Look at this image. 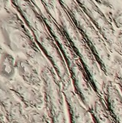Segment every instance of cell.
<instances>
[{
  "label": "cell",
  "instance_id": "9c48e42d",
  "mask_svg": "<svg viewBox=\"0 0 122 123\" xmlns=\"http://www.w3.org/2000/svg\"><path fill=\"white\" fill-rule=\"evenodd\" d=\"M16 58L9 52L3 49L0 55V79L10 82L16 77Z\"/></svg>",
  "mask_w": 122,
  "mask_h": 123
},
{
  "label": "cell",
  "instance_id": "7c38bea8",
  "mask_svg": "<svg viewBox=\"0 0 122 123\" xmlns=\"http://www.w3.org/2000/svg\"><path fill=\"white\" fill-rule=\"evenodd\" d=\"M94 1L108 9L110 13L122 10V0H94Z\"/></svg>",
  "mask_w": 122,
  "mask_h": 123
},
{
  "label": "cell",
  "instance_id": "9a60e30c",
  "mask_svg": "<svg viewBox=\"0 0 122 123\" xmlns=\"http://www.w3.org/2000/svg\"><path fill=\"white\" fill-rule=\"evenodd\" d=\"M10 2L9 0H0V14L9 10Z\"/></svg>",
  "mask_w": 122,
  "mask_h": 123
},
{
  "label": "cell",
  "instance_id": "52a82bcc",
  "mask_svg": "<svg viewBox=\"0 0 122 123\" xmlns=\"http://www.w3.org/2000/svg\"><path fill=\"white\" fill-rule=\"evenodd\" d=\"M16 73L20 79L28 85L41 88V68L23 56L16 58Z\"/></svg>",
  "mask_w": 122,
  "mask_h": 123
},
{
  "label": "cell",
  "instance_id": "4fadbf2b",
  "mask_svg": "<svg viewBox=\"0 0 122 123\" xmlns=\"http://www.w3.org/2000/svg\"><path fill=\"white\" fill-rule=\"evenodd\" d=\"M112 48L115 52V54L118 55L122 59V32L118 31L116 33Z\"/></svg>",
  "mask_w": 122,
  "mask_h": 123
},
{
  "label": "cell",
  "instance_id": "30bf717a",
  "mask_svg": "<svg viewBox=\"0 0 122 123\" xmlns=\"http://www.w3.org/2000/svg\"><path fill=\"white\" fill-rule=\"evenodd\" d=\"M107 77L116 84L122 96V59L116 54H114L110 59L107 66Z\"/></svg>",
  "mask_w": 122,
  "mask_h": 123
},
{
  "label": "cell",
  "instance_id": "277c9868",
  "mask_svg": "<svg viewBox=\"0 0 122 123\" xmlns=\"http://www.w3.org/2000/svg\"><path fill=\"white\" fill-rule=\"evenodd\" d=\"M7 83L16 97L27 110L43 109V94L41 88L28 85L18 77Z\"/></svg>",
  "mask_w": 122,
  "mask_h": 123
},
{
  "label": "cell",
  "instance_id": "ba28073f",
  "mask_svg": "<svg viewBox=\"0 0 122 123\" xmlns=\"http://www.w3.org/2000/svg\"><path fill=\"white\" fill-rule=\"evenodd\" d=\"M93 123H115L102 95L96 94L87 108Z\"/></svg>",
  "mask_w": 122,
  "mask_h": 123
},
{
  "label": "cell",
  "instance_id": "6da1fadb",
  "mask_svg": "<svg viewBox=\"0 0 122 123\" xmlns=\"http://www.w3.org/2000/svg\"><path fill=\"white\" fill-rule=\"evenodd\" d=\"M0 35L7 49L41 67L48 63L21 18L12 10L0 14Z\"/></svg>",
  "mask_w": 122,
  "mask_h": 123
},
{
  "label": "cell",
  "instance_id": "5b68a950",
  "mask_svg": "<svg viewBox=\"0 0 122 123\" xmlns=\"http://www.w3.org/2000/svg\"><path fill=\"white\" fill-rule=\"evenodd\" d=\"M101 95L115 123H122V96L116 84L109 78L104 80Z\"/></svg>",
  "mask_w": 122,
  "mask_h": 123
},
{
  "label": "cell",
  "instance_id": "8992f818",
  "mask_svg": "<svg viewBox=\"0 0 122 123\" xmlns=\"http://www.w3.org/2000/svg\"><path fill=\"white\" fill-rule=\"evenodd\" d=\"M69 123H93L87 108L74 92L73 88L63 89Z\"/></svg>",
  "mask_w": 122,
  "mask_h": 123
},
{
  "label": "cell",
  "instance_id": "e0dca14e",
  "mask_svg": "<svg viewBox=\"0 0 122 123\" xmlns=\"http://www.w3.org/2000/svg\"><path fill=\"white\" fill-rule=\"evenodd\" d=\"M3 50V49L1 47V46H0V55H1V52H2V51Z\"/></svg>",
  "mask_w": 122,
  "mask_h": 123
},
{
  "label": "cell",
  "instance_id": "7a4b0ae2",
  "mask_svg": "<svg viewBox=\"0 0 122 123\" xmlns=\"http://www.w3.org/2000/svg\"><path fill=\"white\" fill-rule=\"evenodd\" d=\"M43 110L50 123H69L61 80L51 63L41 67Z\"/></svg>",
  "mask_w": 122,
  "mask_h": 123
},
{
  "label": "cell",
  "instance_id": "3957f363",
  "mask_svg": "<svg viewBox=\"0 0 122 123\" xmlns=\"http://www.w3.org/2000/svg\"><path fill=\"white\" fill-rule=\"evenodd\" d=\"M0 109L10 123H27L29 112L16 97L7 82L0 79Z\"/></svg>",
  "mask_w": 122,
  "mask_h": 123
},
{
  "label": "cell",
  "instance_id": "8fae6325",
  "mask_svg": "<svg viewBox=\"0 0 122 123\" xmlns=\"http://www.w3.org/2000/svg\"><path fill=\"white\" fill-rule=\"evenodd\" d=\"M27 123H50L49 120L44 111L42 110L31 111L29 112V119Z\"/></svg>",
  "mask_w": 122,
  "mask_h": 123
},
{
  "label": "cell",
  "instance_id": "5bb4252c",
  "mask_svg": "<svg viewBox=\"0 0 122 123\" xmlns=\"http://www.w3.org/2000/svg\"><path fill=\"white\" fill-rule=\"evenodd\" d=\"M110 17L118 30L122 32V10L110 13Z\"/></svg>",
  "mask_w": 122,
  "mask_h": 123
},
{
  "label": "cell",
  "instance_id": "2e32d148",
  "mask_svg": "<svg viewBox=\"0 0 122 123\" xmlns=\"http://www.w3.org/2000/svg\"><path fill=\"white\" fill-rule=\"evenodd\" d=\"M0 123H10L7 120L6 117H5V115H4L2 111H1V109H0Z\"/></svg>",
  "mask_w": 122,
  "mask_h": 123
}]
</instances>
